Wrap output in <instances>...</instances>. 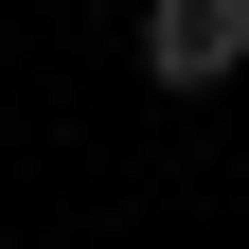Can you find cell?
<instances>
[{"instance_id":"cell-1","label":"cell","mask_w":249,"mask_h":249,"mask_svg":"<svg viewBox=\"0 0 249 249\" xmlns=\"http://www.w3.org/2000/svg\"><path fill=\"white\" fill-rule=\"evenodd\" d=\"M249 71V0H142V89H231Z\"/></svg>"}]
</instances>
